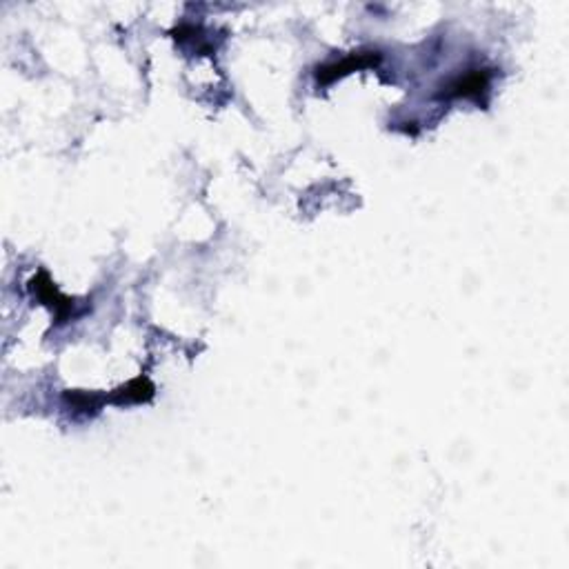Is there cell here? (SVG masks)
Returning <instances> with one entry per match:
<instances>
[{
	"label": "cell",
	"instance_id": "cell-1",
	"mask_svg": "<svg viewBox=\"0 0 569 569\" xmlns=\"http://www.w3.org/2000/svg\"><path fill=\"white\" fill-rule=\"evenodd\" d=\"M491 76L494 74L490 69H471L465 76H459V78L451 80L440 96L443 98H470L474 103L485 105V96L490 94Z\"/></svg>",
	"mask_w": 569,
	"mask_h": 569
},
{
	"label": "cell",
	"instance_id": "cell-2",
	"mask_svg": "<svg viewBox=\"0 0 569 569\" xmlns=\"http://www.w3.org/2000/svg\"><path fill=\"white\" fill-rule=\"evenodd\" d=\"M380 63V54L378 52H354L345 58L336 60V63H327L323 67L316 69V80L320 85H329L334 80L340 78L345 74H352L356 69H367L376 67Z\"/></svg>",
	"mask_w": 569,
	"mask_h": 569
},
{
	"label": "cell",
	"instance_id": "cell-3",
	"mask_svg": "<svg viewBox=\"0 0 569 569\" xmlns=\"http://www.w3.org/2000/svg\"><path fill=\"white\" fill-rule=\"evenodd\" d=\"M32 289H34V294H38L40 301H43L45 305H49V307L54 309L58 323H63V320L71 314V309H74V303H71L69 298H65L63 294H60L58 289L54 287V283L49 281V276L45 272H40L38 276L34 278Z\"/></svg>",
	"mask_w": 569,
	"mask_h": 569
},
{
	"label": "cell",
	"instance_id": "cell-4",
	"mask_svg": "<svg viewBox=\"0 0 569 569\" xmlns=\"http://www.w3.org/2000/svg\"><path fill=\"white\" fill-rule=\"evenodd\" d=\"M154 396V385L150 383L147 378H136L131 383H127L125 388H120L119 391L109 396L111 403H119V405H127V403H145Z\"/></svg>",
	"mask_w": 569,
	"mask_h": 569
}]
</instances>
